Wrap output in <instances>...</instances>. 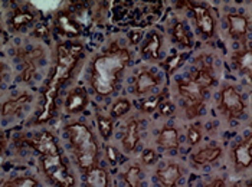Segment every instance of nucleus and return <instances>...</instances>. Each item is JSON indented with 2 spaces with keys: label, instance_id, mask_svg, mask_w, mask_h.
<instances>
[{
  "label": "nucleus",
  "instance_id": "obj_1",
  "mask_svg": "<svg viewBox=\"0 0 252 187\" xmlns=\"http://www.w3.org/2000/svg\"><path fill=\"white\" fill-rule=\"evenodd\" d=\"M82 52H84L82 45L74 43V42H63L57 46V61H55L51 78L48 81V85L45 87V91H43V102H42V108L36 120L38 124L46 123L52 118L55 112V107H57L55 101H57L59 90L71 78L79 58L82 56Z\"/></svg>",
  "mask_w": 252,
  "mask_h": 187
},
{
  "label": "nucleus",
  "instance_id": "obj_2",
  "mask_svg": "<svg viewBox=\"0 0 252 187\" xmlns=\"http://www.w3.org/2000/svg\"><path fill=\"white\" fill-rule=\"evenodd\" d=\"M128 61L130 54L124 48L113 49L98 55L93 62L91 71V85L94 91L101 96H107L114 93L118 78L123 69L127 66Z\"/></svg>",
  "mask_w": 252,
  "mask_h": 187
},
{
  "label": "nucleus",
  "instance_id": "obj_3",
  "mask_svg": "<svg viewBox=\"0 0 252 187\" xmlns=\"http://www.w3.org/2000/svg\"><path fill=\"white\" fill-rule=\"evenodd\" d=\"M66 134L69 138V144L74 150L78 167L85 173L97 167L98 144L91 130L81 123H74L66 127Z\"/></svg>",
  "mask_w": 252,
  "mask_h": 187
},
{
  "label": "nucleus",
  "instance_id": "obj_4",
  "mask_svg": "<svg viewBox=\"0 0 252 187\" xmlns=\"http://www.w3.org/2000/svg\"><path fill=\"white\" fill-rule=\"evenodd\" d=\"M40 166L48 177V180L54 185V187H74L75 179L69 173L66 164L63 163V158L61 156V151L48 153L45 156H40Z\"/></svg>",
  "mask_w": 252,
  "mask_h": 187
},
{
  "label": "nucleus",
  "instance_id": "obj_5",
  "mask_svg": "<svg viewBox=\"0 0 252 187\" xmlns=\"http://www.w3.org/2000/svg\"><path fill=\"white\" fill-rule=\"evenodd\" d=\"M177 91L183 98L185 111L189 118H194L200 114L205 101V90L197 85L190 76L177 81Z\"/></svg>",
  "mask_w": 252,
  "mask_h": 187
},
{
  "label": "nucleus",
  "instance_id": "obj_6",
  "mask_svg": "<svg viewBox=\"0 0 252 187\" xmlns=\"http://www.w3.org/2000/svg\"><path fill=\"white\" fill-rule=\"evenodd\" d=\"M219 110L229 120H236L244 115L245 102H244L241 94L235 90V87L228 85L222 90L220 99H219Z\"/></svg>",
  "mask_w": 252,
  "mask_h": 187
},
{
  "label": "nucleus",
  "instance_id": "obj_7",
  "mask_svg": "<svg viewBox=\"0 0 252 187\" xmlns=\"http://www.w3.org/2000/svg\"><path fill=\"white\" fill-rule=\"evenodd\" d=\"M193 12L196 25L200 31V33L205 37H212L215 33V20L211 15V12L199 4H193L192 1H185Z\"/></svg>",
  "mask_w": 252,
  "mask_h": 187
},
{
  "label": "nucleus",
  "instance_id": "obj_8",
  "mask_svg": "<svg viewBox=\"0 0 252 187\" xmlns=\"http://www.w3.org/2000/svg\"><path fill=\"white\" fill-rule=\"evenodd\" d=\"M43 55V51L40 48H35L32 51L28 49H19L18 51V58L23 63V72H22V79L29 82L32 76L35 74V61L40 59Z\"/></svg>",
  "mask_w": 252,
  "mask_h": 187
},
{
  "label": "nucleus",
  "instance_id": "obj_9",
  "mask_svg": "<svg viewBox=\"0 0 252 187\" xmlns=\"http://www.w3.org/2000/svg\"><path fill=\"white\" fill-rule=\"evenodd\" d=\"M233 161H235V167L238 170H245L251 166L252 140L250 135L233 149Z\"/></svg>",
  "mask_w": 252,
  "mask_h": 187
},
{
  "label": "nucleus",
  "instance_id": "obj_10",
  "mask_svg": "<svg viewBox=\"0 0 252 187\" xmlns=\"http://www.w3.org/2000/svg\"><path fill=\"white\" fill-rule=\"evenodd\" d=\"M88 105V94L82 88L78 87L68 94L65 99V111L68 114H79Z\"/></svg>",
  "mask_w": 252,
  "mask_h": 187
},
{
  "label": "nucleus",
  "instance_id": "obj_11",
  "mask_svg": "<svg viewBox=\"0 0 252 187\" xmlns=\"http://www.w3.org/2000/svg\"><path fill=\"white\" fill-rule=\"evenodd\" d=\"M182 177V170L176 163H167L157 170V180L161 187H176Z\"/></svg>",
  "mask_w": 252,
  "mask_h": 187
},
{
  "label": "nucleus",
  "instance_id": "obj_12",
  "mask_svg": "<svg viewBox=\"0 0 252 187\" xmlns=\"http://www.w3.org/2000/svg\"><path fill=\"white\" fill-rule=\"evenodd\" d=\"M28 144H31L38 153H40V156H45L48 153H54V151L59 150L55 137L48 131L38 134L33 140H28Z\"/></svg>",
  "mask_w": 252,
  "mask_h": 187
},
{
  "label": "nucleus",
  "instance_id": "obj_13",
  "mask_svg": "<svg viewBox=\"0 0 252 187\" xmlns=\"http://www.w3.org/2000/svg\"><path fill=\"white\" fill-rule=\"evenodd\" d=\"M228 31H229V35L233 39H242V37L247 36L248 33V29H250V22L248 19L245 18L244 15H228Z\"/></svg>",
  "mask_w": 252,
  "mask_h": 187
},
{
  "label": "nucleus",
  "instance_id": "obj_14",
  "mask_svg": "<svg viewBox=\"0 0 252 187\" xmlns=\"http://www.w3.org/2000/svg\"><path fill=\"white\" fill-rule=\"evenodd\" d=\"M31 99H32V96L28 93L20 94L19 96L6 101V102L1 105L0 112H1V115H3L4 118H7V117H15V115H18V114L25 108L26 104L31 102Z\"/></svg>",
  "mask_w": 252,
  "mask_h": 187
},
{
  "label": "nucleus",
  "instance_id": "obj_15",
  "mask_svg": "<svg viewBox=\"0 0 252 187\" xmlns=\"http://www.w3.org/2000/svg\"><path fill=\"white\" fill-rule=\"evenodd\" d=\"M233 63L238 68V71L242 75H245L248 79H251L252 72V52L250 48H244L239 49L238 52H235L232 56Z\"/></svg>",
  "mask_w": 252,
  "mask_h": 187
},
{
  "label": "nucleus",
  "instance_id": "obj_16",
  "mask_svg": "<svg viewBox=\"0 0 252 187\" xmlns=\"http://www.w3.org/2000/svg\"><path fill=\"white\" fill-rule=\"evenodd\" d=\"M222 156V150L219 147H206L199 150L197 153L192 154V163L193 166H205L216 161Z\"/></svg>",
  "mask_w": 252,
  "mask_h": 187
},
{
  "label": "nucleus",
  "instance_id": "obj_17",
  "mask_svg": "<svg viewBox=\"0 0 252 187\" xmlns=\"http://www.w3.org/2000/svg\"><path fill=\"white\" fill-rule=\"evenodd\" d=\"M140 141V132H138V123L136 120H131L127 124L126 134L123 137V149L126 153H133L136 150L137 144Z\"/></svg>",
  "mask_w": 252,
  "mask_h": 187
},
{
  "label": "nucleus",
  "instance_id": "obj_18",
  "mask_svg": "<svg viewBox=\"0 0 252 187\" xmlns=\"http://www.w3.org/2000/svg\"><path fill=\"white\" fill-rule=\"evenodd\" d=\"M160 48H161V36L157 32H152L141 48V54L150 61H157L160 58Z\"/></svg>",
  "mask_w": 252,
  "mask_h": 187
},
{
  "label": "nucleus",
  "instance_id": "obj_19",
  "mask_svg": "<svg viewBox=\"0 0 252 187\" xmlns=\"http://www.w3.org/2000/svg\"><path fill=\"white\" fill-rule=\"evenodd\" d=\"M57 28H58L61 33H63V35L69 37H77L81 33L79 25L74 20L72 16H69L66 13H61L57 18Z\"/></svg>",
  "mask_w": 252,
  "mask_h": 187
},
{
  "label": "nucleus",
  "instance_id": "obj_20",
  "mask_svg": "<svg viewBox=\"0 0 252 187\" xmlns=\"http://www.w3.org/2000/svg\"><path fill=\"white\" fill-rule=\"evenodd\" d=\"M158 85V78L150 71H141L137 75L136 79V93L138 95L147 94Z\"/></svg>",
  "mask_w": 252,
  "mask_h": 187
},
{
  "label": "nucleus",
  "instance_id": "obj_21",
  "mask_svg": "<svg viewBox=\"0 0 252 187\" xmlns=\"http://www.w3.org/2000/svg\"><path fill=\"white\" fill-rule=\"evenodd\" d=\"M157 144L164 150H176L179 147V132L175 127H166L160 131Z\"/></svg>",
  "mask_w": 252,
  "mask_h": 187
},
{
  "label": "nucleus",
  "instance_id": "obj_22",
  "mask_svg": "<svg viewBox=\"0 0 252 187\" xmlns=\"http://www.w3.org/2000/svg\"><path fill=\"white\" fill-rule=\"evenodd\" d=\"M85 174H87V186L88 187H108L110 185L108 174L104 168L94 167L88 170Z\"/></svg>",
  "mask_w": 252,
  "mask_h": 187
},
{
  "label": "nucleus",
  "instance_id": "obj_23",
  "mask_svg": "<svg viewBox=\"0 0 252 187\" xmlns=\"http://www.w3.org/2000/svg\"><path fill=\"white\" fill-rule=\"evenodd\" d=\"M189 76L193 79L197 85H200L205 91H206L208 88H211L215 84V76L214 74H212V69L208 68V66H202V68L196 69V71L192 72Z\"/></svg>",
  "mask_w": 252,
  "mask_h": 187
},
{
  "label": "nucleus",
  "instance_id": "obj_24",
  "mask_svg": "<svg viewBox=\"0 0 252 187\" xmlns=\"http://www.w3.org/2000/svg\"><path fill=\"white\" fill-rule=\"evenodd\" d=\"M33 15L29 12V10H25V9H18L13 16L10 19V25H12V29L15 31H20L26 26H29L32 22H33Z\"/></svg>",
  "mask_w": 252,
  "mask_h": 187
},
{
  "label": "nucleus",
  "instance_id": "obj_25",
  "mask_svg": "<svg viewBox=\"0 0 252 187\" xmlns=\"http://www.w3.org/2000/svg\"><path fill=\"white\" fill-rule=\"evenodd\" d=\"M172 35H173V39L175 42H177L179 45H182L183 48H190L192 46V40H190V36L185 28L183 23L177 22L175 26H173V31H172Z\"/></svg>",
  "mask_w": 252,
  "mask_h": 187
},
{
  "label": "nucleus",
  "instance_id": "obj_26",
  "mask_svg": "<svg viewBox=\"0 0 252 187\" xmlns=\"http://www.w3.org/2000/svg\"><path fill=\"white\" fill-rule=\"evenodd\" d=\"M124 180L128 187H141V170L138 166H131L124 174Z\"/></svg>",
  "mask_w": 252,
  "mask_h": 187
},
{
  "label": "nucleus",
  "instance_id": "obj_27",
  "mask_svg": "<svg viewBox=\"0 0 252 187\" xmlns=\"http://www.w3.org/2000/svg\"><path fill=\"white\" fill-rule=\"evenodd\" d=\"M3 187H38V182L31 176H20L16 179L7 180Z\"/></svg>",
  "mask_w": 252,
  "mask_h": 187
},
{
  "label": "nucleus",
  "instance_id": "obj_28",
  "mask_svg": "<svg viewBox=\"0 0 252 187\" xmlns=\"http://www.w3.org/2000/svg\"><path fill=\"white\" fill-rule=\"evenodd\" d=\"M160 102H163V94H157L155 96H150V98H146L141 104H140V110L146 114H150V112L156 111L160 105Z\"/></svg>",
  "mask_w": 252,
  "mask_h": 187
},
{
  "label": "nucleus",
  "instance_id": "obj_29",
  "mask_svg": "<svg viewBox=\"0 0 252 187\" xmlns=\"http://www.w3.org/2000/svg\"><path fill=\"white\" fill-rule=\"evenodd\" d=\"M130 110H131V102L128 99H118L113 104L110 114L113 118H120V117L126 115Z\"/></svg>",
  "mask_w": 252,
  "mask_h": 187
},
{
  "label": "nucleus",
  "instance_id": "obj_30",
  "mask_svg": "<svg viewBox=\"0 0 252 187\" xmlns=\"http://www.w3.org/2000/svg\"><path fill=\"white\" fill-rule=\"evenodd\" d=\"M185 59H186V55H183V54H176V55L167 58V59L164 61L163 66L166 68V71H167L169 74H172V72H175L179 66H182V63L185 62Z\"/></svg>",
  "mask_w": 252,
  "mask_h": 187
},
{
  "label": "nucleus",
  "instance_id": "obj_31",
  "mask_svg": "<svg viewBox=\"0 0 252 187\" xmlns=\"http://www.w3.org/2000/svg\"><path fill=\"white\" fill-rule=\"evenodd\" d=\"M98 130H99L101 135L105 140H108L111 137V134H113V121H111V118L99 115L98 117Z\"/></svg>",
  "mask_w": 252,
  "mask_h": 187
},
{
  "label": "nucleus",
  "instance_id": "obj_32",
  "mask_svg": "<svg viewBox=\"0 0 252 187\" xmlns=\"http://www.w3.org/2000/svg\"><path fill=\"white\" fill-rule=\"evenodd\" d=\"M202 140V132H200V128L197 125H190L189 130H188V141L190 146H196L199 144Z\"/></svg>",
  "mask_w": 252,
  "mask_h": 187
},
{
  "label": "nucleus",
  "instance_id": "obj_33",
  "mask_svg": "<svg viewBox=\"0 0 252 187\" xmlns=\"http://www.w3.org/2000/svg\"><path fill=\"white\" fill-rule=\"evenodd\" d=\"M156 160H157V154L155 153V150L147 149L141 153V161L144 164H155Z\"/></svg>",
  "mask_w": 252,
  "mask_h": 187
},
{
  "label": "nucleus",
  "instance_id": "obj_34",
  "mask_svg": "<svg viewBox=\"0 0 252 187\" xmlns=\"http://www.w3.org/2000/svg\"><path fill=\"white\" fill-rule=\"evenodd\" d=\"M48 35H49V28L45 23H39L38 26L35 28V31H33V36L39 37V39L48 37Z\"/></svg>",
  "mask_w": 252,
  "mask_h": 187
},
{
  "label": "nucleus",
  "instance_id": "obj_35",
  "mask_svg": "<svg viewBox=\"0 0 252 187\" xmlns=\"http://www.w3.org/2000/svg\"><path fill=\"white\" fill-rule=\"evenodd\" d=\"M158 108H160L161 115H170L175 111V107L170 102H161V105H158Z\"/></svg>",
  "mask_w": 252,
  "mask_h": 187
},
{
  "label": "nucleus",
  "instance_id": "obj_36",
  "mask_svg": "<svg viewBox=\"0 0 252 187\" xmlns=\"http://www.w3.org/2000/svg\"><path fill=\"white\" fill-rule=\"evenodd\" d=\"M107 157L110 158V161H111V163H117V158H118V156H117V150L113 149V147H107Z\"/></svg>",
  "mask_w": 252,
  "mask_h": 187
},
{
  "label": "nucleus",
  "instance_id": "obj_37",
  "mask_svg": "<svg viewBox=\"0 0 252 187\" xmlns=\"http://www.w3.org/2000/svg\"><path fill=\"white\" fill-rule=\"evenodd\" d=\"M128 37H130V42H131L133 45H136L137 42L140 40V37H141V32H140V31H133V32H130Z\"/></svg>",
  "mask_w": 252,
  "mask_h": 187
},
{
  "label": "nucleus",
  "instance_id": "obj_38",
  "mask_svg": "<svg viewBox=\"0 0 252 187\" xmlns=\"http://www.w3.org/2000/svg\"><path fill=\"white\" fill-rule=\"evenodd\" d=\"M223 185H225V182H223L222 179H215V180H212L208 186L205 187H223Z\"/></svg>",
  "mask_w": 252,
  "mask_h": 187
},
{
  "label": "nucleus",
  "instance_id": "obj_39",
  "mask_svg": "<svg viewBox=\"0 0 252 187\" xmlns=\"http://www.w3.org/2000/svg\"><path fill=\"white\" fill-rule=\"evenodd\" d=\"M4 146H6V138H4V134L0 131V151L4 149Z\"/></svg>",
  "mask_w": 252,
  "mask_h": 187
},
{
  "label": "nucleus",
  "instance_id": "obj_40",
  "mask_svg": "<svg viewBox=\"0 0 252 187\" xmlns=\"http://www.w3.org/2000/svg\"><path fill=\"white\" fill-rule=\"evenodd\" d=\"M4 71H6V66L3 63H0V85H1L3 78H4Z\"/></svg>",
  "mask_w": 252,
  "mask_h": 187
},
{
  "label": "nucleus",
  "instance_id": "obj_41",
  "mask_svg": "<svg viewBox=\"0 0 252 187\" xmlns=\"http://www.w3.org/2000/svg\"><path fill=\"white\" fill-rule=\"evenodd\" d=\"M232 187H245V183L244 182H236V183H233Z\"/></svg>",
  "mask_w": 252,
  "mask_h": 187
}]
</instances>
